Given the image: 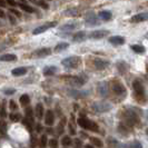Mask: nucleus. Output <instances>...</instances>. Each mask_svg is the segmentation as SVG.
<instances>
[{"instance_id":"obj_1","label":"nucleus","mask_w":148,"mask_h":148,"mask_svg":"<svg viewBox=\"0 0 148 148\" xmlns=\"http://www.w3.org/2000/svg\"><path fill=\"white\" fill-rule=\"evenodd\" d=\"M78 125L80 127H82L84 129H87V130H92V132H96L98 130V125H97L95 121L90 120V119H87L85 117H82V118H78L77 120Z\"/></svg>"},{"instance_id":"obj_2","label":"nucleus","mask_w":148,"mask_h":148,"mask_svg":"<svg viewBox=\"0 0 148 148\" xmlns=\"http://www.w3.org/2000/svg\"><path fill=\"white\" fill-rule=\"evenodd\" d=\"M80 64V58L77 57V56H71V57H68L61 61V65L64 67H66L67 69H74L77 68Z\"/></svg>"},{"instance_id":"obj_3","label":"nucleus","mask_w":148,"mask_h":148,"mask_svg":"<svg viewBox=\"0 0 148 148\" xmlns=\"http://www.w3.org/2000/svg\"><path fill=\"white\" fill-rule=\"evenodd\" d=\"M124 117H125V120H126V125L133 126V125L137 124V123L139 121L138 115H137L134 110H132V109H128V110L125 111Z\"/></svg>"},{"instance_id":"obj_4","label":"nucleus","mask_w":148,"mask_h":148,"mask_svg":"<svg viewBox=\"0 0 148 148\" xmlns=\"http://www.w3.org/2000/svg\"><path fill=\"white\" fill-rule=\"evenodd\" d=\"M92 109L97 112H106V111L110 110L111 106L105 101H97V103L92 104Z\"/></svg>"},{"instance_id":"obj_5","label":"nucleus","mask_w":148,"mask_h":148,"mask_svg":"<svg viewBox=\"0 0 148 148\" xmlns=\"http://www.w3.org/2000/svg\"><path fill=\"white\" fill-rule=\"evenodd\" d=\"M133 88H134V91H135V95H136L138 100H139L140 98H144V97H145V89H144V86L141 85L140 82H138V80L134 82Z\"/></svg>"},{"instance_id":"obj_6","label":"nucleus","mask_w":148,"mask_h":148,"mask_svg":"<svg viewBox=\"0 0 148 148\" xmlns=\"http://www.w3.org/2000/svg\"><path fill=\"white\" fill-rule=\"evenodd\" d=\"M56 25H57V22H56V21L47 22V23H45V25H42V26H39V27H37L36 29H34L32 34H34V35H39V34L44 32V31H46V30H48L49 28H52V27H55Z\"/></svg>"},{"instance_id":"obj_7","label":"nucleus","mask_w":148,"mask_h":148,"mask_svg":"<svg viewBox=\"0 0 148 148\" xmlns=\"http://www.w3.org/2000/svg\"><path fill=\"white\" fill-rule=\"evenodd\" d=\"M111 88H112V91H114L116 95H118V96H121V95H124V94L126 92L125 86L119 82H112V87H111Z\"/></svg>"},{"instance_id":"obj_8","label":"nucleus","mask_w":148,"mask_h":148,"mask_svg":"<svg viewBox=\"0 0 148 148\" xmlns=\"http://www.w3.org/2000/svg\"><path fill=\"white\" fill-rule=\"evenodd\" d=\"M94 65H95V67H96L98 70H103V69H106L107 67L109 66V61H108V60L97 58V59L94 61Z\"/></svg>"},{"instance_id":"obj_9","label":"nucleus","mask_w":148,"mask_h":148,"mask_svg":"<svg viewBox=\"0 0 148 148\" xmlns=\"http://www.w3.org/2000/svg\"><path fill=\"white\" fill-rule=\"evenodd\" d=\"M148 20V12H141V14H137L132 17L130 21L132 22H141Z\"/></svg>"},{"instance_id":"obj_10","label":"nucleus","mask_w":148,"mask_h":148,"mask_svg":"<svg viewBox=\"0 0 148 148\" xmlns=\"http://www.w3.org/2000/svg\"><path fill=\"white\" fill-rule=\"evenodd\" d=\"M53 121H55V116H53V112L51 110H48L45 115V124L47 126H52L53 125Z\"/></svg>"},{"instance_id":"obj_11","label":"nucleus","mask_w":148,"mask_h":148,"mask_svg":"<svg viewBox=\"0 0 148 148\" xmlns=\"http://www.w3.org/2000/svg\"><path fill=\"white\" fill-rule=\"evenodd\" d=\"M50 53H51V50H50L49 48H41V49L36 50L35 53H34V56L41 58V57H47V56H49Z\"/></svg>"},{"instance_id":"obj_12","label":"nucleus","mask_w":148,"mask_h":148,"mask_svg":"<svg viewBox=\"0 0 148 148\" xmlns=\"http://www.w3.org/2000/svg\"><path fill=\"white\" fill-rule=\"evenodd\" d=\"M107 34H108L107 30H96V31H92L89 35V37L92 39H100V38H104Z\"/></svg>"},{"instance_id":"obj_13","label":"nucleus","mask_w":148,"mask_h":148,"mask_svg":"<svg viewBox=\"0 0 148 148\" xmlns=\"http://www.w3.org/2000/svg\"><path fill=\"white\" fill-rule=\"evenodd\" d=\"M109 42L114 46H121L125 44V39L120 36H112L109 38Z\"/></svg>"},{"instance_id":"obj_14","label":"nucleus","mask_w":148,"mask_h":148,"mask_svg":"<svg viewBox=\"0 0 148 148\" xmlns=\"http://www.w3.org/2000/svg\"><path fill=\"white\" fill-rule=\"evenodd\" d=\"M98 91L103 97L108 96V85H107V82H100L98 85Z\"/></svg>"},{"instance_id":"obj_15","label":"nucleus","mask_w":148,"mask_h":148,"mask_svg":"<svg viewBox=\"0 0 148 148\" xmlns=\"http://www.w3.org/2000/svg\"><path fill=\"white\" fill-rule=\"evenodd\" d=\"M57 67L56 66H47L44 68V70H42V74L45 76H52V75H55L57 73Z\"/></svg>"},{"instance_id":"obj_16","label":"nucleus","mask_w":148,"mask_h":148,"mask_svg":"<svg viewBox=\"0 0 148 148\" xmlns=\"http://www.w3.org/2000/svg\"><path fill=\"white\" fill-rule=\"evenodd\" d=\"M88 94V91H82V90H70L69 91V95H71L74 98H84Z\"/></svg>"},{"instance_id":"obj_17","label":"nucleus","mask_w":148,"mask_h":148,"mask_svg":"<svg viewBox=\"0 0 148 148\" xmlns=\"http://www.w3.org/2000/svg\"><path fill=\"white\" fill-rule=\"evenodd\" d=\"M86 25H87L88 27H94V26L99 25V21H98L96 16H90V17H87V18H86Z\"/></svg>"},{"instance_id":"obj_18","label":"nucleus","mask_w":148,"mask_h":148,"mask_svg":"<svg viewBox=\"0 0 148 148\" xmlns=\"http://www.w3.org/2000/svg\"><path fill=\"white\" fill-rule=\"evenodd\" d=\"M98 17L101 19V20H105V21H108V20H110L112 15H111L110 11H107V10H103V11H100L99 14H98Z\"/></svg>"},{"instance_id":"obj_19","label":"nucleus","mask_w":148,"mask_h":148,"mask_svg":"<svg viewBox=\"0 0 148 148\" xmlns=\"http://www.w3.org/2000/svg\"><path fill=\"white\" fill-rule=\"evenodd\" d=\"M85 39H86V32L85 31H79V32L75 34L74 37H73V40L76 41V42H80Z\"/></svg>"},{"instance_id":"obj_20","label":"nucleus","mask_w":148,"mask_h":148,"mask_svg":"<svg viewBox=\"0 0 148 148\" xmlns=\"http://www.w3.org/2000/svg\"><path fill=\"white\" fill-rule=\"evenodd\" d=\"M11 74L14 75V76H23V75L27 74V68H25V67H18V68H15L12 71H11Z\"/></svg>"},{"instance_id":"obj_21","label":"nucleus","mask_w":148,"mask_h":148,"mask_svg":"<svg viewBox=\"0 0 148 148\" xmlns=\"http://www.w3.org/2000/svg\"><path fill=\"white\" fill-rule=\"evenodd\" d=\"M69 82L75 87H82V85L85 84V80H82V78H79V77H74V78H71L69 80Z\"/></svg>"},{"instance_id":"obj_22","label":"nucleus","mask_w":148,"mask_h":148,"mask_svg":"<svg viewBox=\"0 0 148 148\" xmlns=\"http://www.w3.org/2000/svg\"><path fill=\"white\" fill-rule=\"evenodd\" d=\"M17 59V56L12 53H6L0 56V61H15Z\"/></svg>"},{"instance_id":"obj_23","label":"nucleus","mask_w":148,"mask_h":148,"mask_svg":"<svg viewBox=\"0 0 148 148\" xmlns=\"http://www.w3.org/2000/svg\"><path fill=\"white\" fill-rule=\"evenodd\" d=\"M35 112H36V117L37 118H42V116H44V106L41 104H38L36 106V108H35Z\"/></svg>"},{"instance_id":"obj_24","label":"nucleus","mask_w":148,"mask_h":148,"mask_svg":"<svg viewBox=\"0 0 148 148\" xmlns=\"http://www.w3.org/2000/svg\"><path fill=\"white\" fill-rule=\"evenodd\" d=\"M69 47V44H67V42H60V44H58L56 47H55V52H60L62 51V50H65V49H67Z\"/></svg>"},{"instance_id":"obj_25","label":"nucleus","mask_w":148,"mask_h":148,"mask_svg":"<svg viewBox=\"0 0 148 148\" xmlns=\"http://www.w3.org/2000/svg\"><path fill=\"white\" fill-rule=\"evenodd\" d=\"M90 141L92 143V145L97 146L98 148H101L103 146H104V144H103L101 139H99V138H97V137H90Z\"/></svg>"},{"instance_id":"obj_26","label":"nucleus","mask_w":148,"mask_h":148,"mask_svg":"<svg viewBox=\"0 0 148 148\" xmlns=\"http://www.w3.org/2000/svg\"><path fill=\"white\" fill-rule=\"evenodd\" d=\"M117 67H118V70L120 74H124V73H126L127 69H128V66H127V64H125L124 61H120L117 64Z\"/></svg>"},{"instance_id":"obj_27","label":"nucleus","mask_w":148,"mask_h":148,"mask_svg":"<svg viewBox=\"0 0 148 148\" xmlns=\"http://www.w3.org/2000/svg\"><path fill=\"white\" fill-rule=\"evenodd\" d=\"M132 49L137 53H144L145 52V47H143L140 45H133L132 46Z\"/></svg>"},{"instance_id":"obj_28","label":"nucleus","mask_w":148,"mask_h":148,"mask_svg":"<svg viewBox=\"0 0 148 148\" xmlns=\"http://www.w3.org/2000/svg\"><path fill=\"white\" fill-rule=\"evenodd\" d=\"M77 26L75 23H71V25H65V26H61L60 27V31H71L74 30Z\"/></svg>"},{"instance_id":"obj_29","label":"nucleus","mask_w":148,"mask_h":148,"mask_svg":"<svg viewBox=\"0 0 148 148\" xmlns=\"http://www.w3.org/2000/svg\"><path fill=\"white\" fill-rule=\"evenodd\" d=\"M30 103V98L28 95H22L21 97H20V104L22 105V106H26V105H28Z\"/></svg>"},{"instance_id":"obj_30","label":"nucleus","mask_w":148,"mask_h":148,"mask_svg":"<svg viewBox=\"0 0 148 148\" xmlns=\"http://www.w3.org/2000/svg\"><path fill=\"white\" fill-rule=\"evenodd\" d=\"M22 124H23V126L26 127V128H27L29 132H31V130H32V125H31V123H30V121L27 118L22 120Z\"/></svg>"},{"instance_id":"obj_31","label":"nucleus","mask_w":148,"mask_h":148,"mask_svg":"<svg viewBox=\"0 0 148 148\" xmlns=\"http://www.w3.org/2000/svg\"><path fill=\"white\" fill-rule=\"evenodd\" d=\"M20 8H21L22 10H25V11H27V12H34V9L32 7H30L28 5H25V3H20Z\"/></svg>"},{"instance_id":"obj_32","label":"nucleus","mask_w":148,"mask_h":148,"mask_svg":"<svg viewBox=\"0 0 148 148\" xmlns=\"http://www.w3.org/2000/svg\"><path fill=\"white\" fill-rule=\"evenodd\" d=\"M61 144H62L64 146H69V145L71 144V138H70L69 136H65V137L62 138V140H61Z\"/></svg>"},{"instance_id":"obj_33","label":"nucleus","mask_w":148,"mask_h":148,"mask_svg":"<svg viewBox=\"0 0 148 148\" xmlns=\"http://www.w3.org/2000/svg\"><path fill=\"white\" fill-rule=\"evenodd\" d=\"M9 118L11 119L12 121H19L20 120V114H10L9 115Z\"/></svg>"},{"instance_id":"obj_34","label":"nucleus","mask_w":148,"mask_h":148,"mask_svg":"<svg viewBox=\"0 0 148 148\" xmlns=\"http://www.w3.org/2000/svg\"><path fill=\"white\" fill-rule=\"evenodd\" d=\"M49 146L51 148H58V140L57 139H50L49 140Z\"/></svg>"},{"instance_id":"obj_35","label":"nucleus","mask_w":148,"mask_h":148,"mask_svg":"<svg viewBox=\"0 0 148 148\" xmlns=\"http://www.w3.org/2000/svg\"><path fill=\"white\" fill-rule=\"evenodd\" d=\"M6 128H7V125L5 121H1L0 123V132L1 134H6Z\"/></svg>"},{"instance_id":"obj_36","label":"nucleus","mask_w":148,"mask_h":148,"mask_svg":"<svg viewBox=\"0 0 148 148\" xmlns=\"http://www.w3.org/2000/svg\"><path fill=\"white\" fill-rule=\"evenodd\" d=\"M130 148H143V146H141V144H140V141H138V140H135L130 145Z\"/></svg>"},{"instance_id":"obj_37","label":"nucleus","mask_w":148,"mask_h":148,"mask_svg":"<svg viewBox=\"0 0 148 148\" xmlns=\"http://www.w3.org/2000/svg\"><path fill=\"white\" fill-rule=\"evenodd\" d=\"M46 145H47V137L44 135V136L40 138V146H41V147H45Z\"/></svg>"},{"instance_id":"obj_38","label":"nucleus","mask_w":148,"mask_h":148,"mask_svg":"<svg viewBox=\"0 0 148 148\" xmlns=\"http://www.w3.org/2000/svg\"><path fill=\"white\" fill-rule=\"evenodd\" d=\"M26 118L27 119H32V110L28 108L27 110H26Z\"/></svg>"},{"instance_id":"obj_39","label":"nucleus","mask_w":148,"mask_h":148,"mask_svg":"<svg viewBox=\"0 0 148 148\" xmlns=\"http://www.w3.org/2000/svg\"><path fill=\"white\" fill-rule=\"evenodd\" d=\"M37 3H38V5H40L41 7H44V9H49V7H48V5H47L46 2H44V1H38Z\"/></svg>"},{"instance_id":"obj_40","label":"nucleus","mask_w":148,"mask_h":148,"mask_svg":"<svg viewBox=\"0 0 148 148\" xmlns=\"http://www.w3.org/2000/svg\"><path fill=\"white\" fill-rule=\"evenodd\" d=\"M17 107H18V106L16 105L15 101H14V100H10V108H11L12 110H16V109H17Z\"/></svg>"},{"instance_id":"obj_41","label":"nucleus","mask_w":148,"mask_h":148,"mask_svg":"<svg viewBox=\"0 0 148 148\" xmlns=\"http://www.w3.org/2000/svg\"><path fill=\"white\" fill-rule=\"evenodd\" d=\"M3 92L6 95H12V94H15V89H6Z\"/></svg>"},{"instance_id":"obj_42","label":"nucleus","mask_w":148,"mask_h":148,"mask_svg":"<svg viewBox=\"0 0 148 148\" xmlns=\"http://www.w3.org/2000/svg\"><path fill=\"white\" fill-rule=\"evenodd\" d=\"M10 11H11L12 14H15L16 16H18V17H21L20 12H19V11H17V10H15V9H10Z\"/></svg>"},{"instance_id":"obj_43","label":"nucleus","mask_w":148,"mask_h":148,"mask_svg":"<svg viewBox=\"0 0 148 148\" xmlns=\"http://www.w3.org/2000/svg\"><path fill=\"white\" fill-rule=\"evenodd\" d=\"M75 141H76V147H77V148H78V147L80 148L82 146V141L79 140V139H76Z\"/></svg>"},{"instance_id":"obj_44","label":"nucleus","mask_w":148,"mask_h":148,"mask_svg":"<svg viewBox=\"0 0 148 148\" xmlns=\"http://www.w3.org/2000/svg\"><path fill=\"white\" fill-rule=\"evenodd\" d=\"M0 115H1V117H6V111H5L3 108L0 109Z\"/></svg>"},{"instance_id":"obj_45","label":"nucleus","mask_w":148,"mask_h":148,"mask_svg":"<svg viewBox=\"0 0 148 148\" xmlns=\"http://www.w3.org/2000/svg\"><path fill=\"white\" fill-rule=\"evenodd\" d=\"M5 12H3V11H2V10H1V9H0V18H5Z\"/></svg>"},{"instance_id":"obj_46","label":"nucleus","mask_w":148,"mask_h":148,"mask_svg":"<svg viewBox=\"0 0 148 148\" xmlns=\"http://www.w3.org/2000/svg\"><path fill=\"white\" fill-rule=\"evenodd\" d=\"M85 148H94V147H92V146H90V145H86Z\"/></svg>"},{"instance_id":"obj_47","label":"nucleus","mask_w":148,"mask_h":148,"mask_svg":"<svg viewBox=\"0 0 148 148\" xmlns=\"http://www.w3.org/2000/svg\"><path fill=\"white\" fill-rule=\"evenodd\" d=\"M6 5V2H2V1H0V6H5Z\"/></svg>"},{"instance_id":"obj_48","label":"nucleus","mask_w":148,"mask_h":148,"mask_svg":"<svg viewBox=\"0 0 148 148\" xmlns=\"http://www.w3.org/2000/svg\"><path fill=\"white\" fill-rule=\"evenodd\" d=\"M146 133H147V136H148V129H147V130H146Z\"/></svg>"},{"instance_id":"obj_49","label":"nucleus","mask_w":148,"mask_h":148,"mask_svg":"<svg viewBox=\"0 0 148 148\" xmlns=\"http://www.w3.org/2000/svg\"><path fill=\"white\" fill-rule=\"evenodd\" d=\"M146 38H147V39H148V34H147V35H146Z\"/></svg>"},{"instance_id":"obj_50","label":"nucleus","mask_w":148,"mask_h":148,"mask_svg":"<svg viewBox=\"0 0 148 148\" xmlns=\"http://www.w3.org/2000/svg\"><path fill=\"white\" fill-rule=\"evenodd\" d=\"M147 71H148V68H147Z\"/></svg>"}]
</instances>
